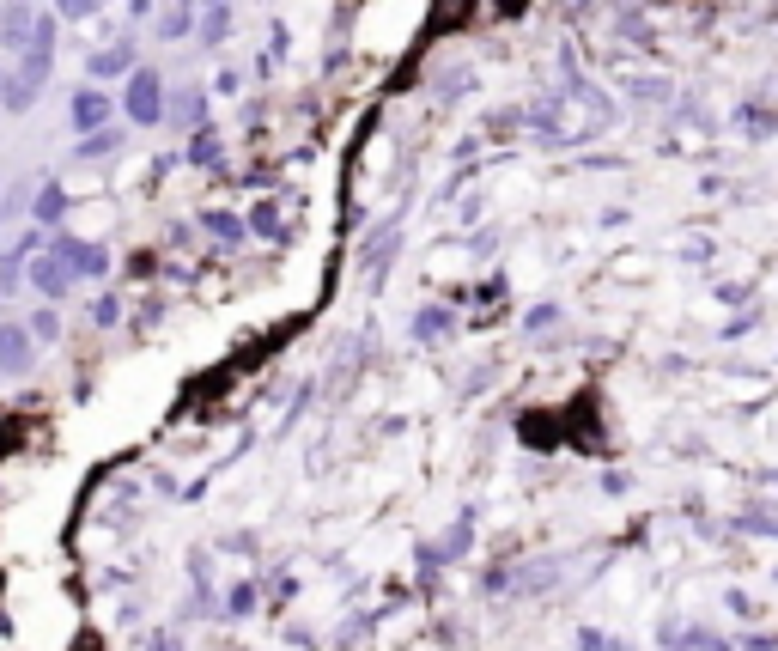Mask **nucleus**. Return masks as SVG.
<instances>
[{"mask_svg":"<svg viewBox=\"0 0 778 651\" xmlns=\"http://www.w3.org/2000/svg\"><path fill=\"white\" fill-rule=\"evenodd\" d=\"M207 226H213L219 238H244V226H238V220H225V213H213V220H207Z\"/></svg>","mask_w":778,"mask_h":651,"instance_id":"11","label":"nucleus"},{"mask_svg":"<svg viewBox=\"0 0 778 651\" xmlns=\"http://www.w3.org/2000/svg\"><path fill=\"white\" fill-rule=\"evenodd\" d=\"M92 74H98V80L128 74V49H104V55H92Z\"/></svg>","mask_w":778,"mask_h":651,"instance_id":"7","label":"nucleus"},{"mask_svg":"<svg viewBox=\"0 0 778 651\" xmlns=\"http://www.w3.org/2000/svg\"><path fill=\"white\" fill-rule=\"evenodd\" d=\"M201 37H207V43H213V37H225V7H213V19L201 25Z\"/></svg>","mask_w":778,"mask_h":651,"instance_id":"13","label":"nucleus"},{"mask_svg":"<svg viewBox=\"0 0 778 651\" xmlns=\"http://www.w3.org/2000/svg\"><path fill=\"white\" fill-rule=\"evenodd\" d=\"M195 159H201V165H213V159H219V140H213V134H201V140H195Z\"/></svg>","mask_w":778,"mask_h":651,"instance_id":"12","label":"nucleus"},{"mask_svg":"<svg viewBox=\"0 0 778 651\" xmlns=\"http://www.w3.org/2000/svg\"><path fill=\"white\" fill-rule=\"evenodd\" d=\"M31 372V335L19 323H0V378H25Z\"/></svg>","mask_w":778,"mask_h":651,"instance_id":"3","label":"nucleus"},{"mask_svg":"<svg viewBox=\"0 0 778 651\" xmlns=\"http://www.w3.org/2000/svg\"><path fill=\"white\" fill-rule=\"evenodd\" d=\"M73 122H80L86 134H92V128H104V122H110V98H104V92H92V86H86V92H73Z\"/></svg>","mask_w":778,"mask_h":651,"instance_id":"5","label":"nucleus"},{"mask_svg":"<svg viewBox=\"0 0 778 651\" xmlns=\"http://www.w3.org/2000/svg\"><path fill=\"white\" fill-rule=\"evenodd\" d=\"M61 13H73V19H86V13H98V0H61Z\"/></svg>","mask_w":778,"mask_h":651,"instance_id":"14","label":"nucleus"},{"mask_svg":"<svg viewBox=\"0 0 778 651\" xmlns=\"http://www.w3.org/2000/svg\"><path fill=\"white\" fill-rule=\"evenodd\" d=\"M31 280H37V293H49V299H67L73 293V280H80V274H73V262H67V250H61V238L31 262Z\"/></svg>","mask_w":778,"mask_h":651,"instance_id":"1","label":"nucleus"},{"mask_svg":"<svg viewBox=\"0 0 778 651\" xmlns=\"http://www.w3.org/2000/svg\"><path fill=\"white\" fill-rule=\"evenodd\" d=\"M31 37H37L31 7H7V13H0V43H7V49H31Z\"/></svg>","mask_w":778,"mask_h":651,"instance_id":"4","label":"nucleus"},{"mask_svg":"<svg viewBox=\"0 0 778 651\" xmlns=\"http://www.w3.org/2000/svg\"><path fill=\"white\" fill-rule=\"evenodd\" d=\"M61 213H67V207H61V189H55V183H49V189H37V220L49 226V220H61Z\"/></svg>","mask_w":778,"mask_h":651,"instance_id":"9","label":"nucleus"},{"mask_svg":"<svg viewBox=\"0 0 778 651\" xmlns=\"http://www.w3.org/2000/svg\"><path fill=\"white\" fill-rule=\"evenodd\" d=\"M31 98H37V80H7V110H31Z\"/></svg>","mask_w":778,"mask_h":651,"instance_id":"8","label":"nucleus"},{"mask_svg":"<svg viewBox=\"0 0 778 651\" xmlns=\"http://www.w3.org/2000/svg\"><path fill=\"white\" fill-rule=\"evenodd\" d=\"M98 153H116V134H92L86 147H80V159H98Z\"/></svg>","mask_w":778,"mask_h":651,"instance_id":"10","label":"nucleus"},{"mask_svg":"<svg viewBox=\"0 0 778 651\" xmlns=\"http://www.w3.org/2000/svg\"><path fill=\"white\" fill-rule=\"evenodd\" d=\"M61 250H67L73 274H104V268H110V256H104L98 244H80V238H61Z\"/></svg>","mask_w":778,"mask_h":651,"instance_id":"6","label":"nucleus"},{"mask_svg":"<svg viewBox=\"0 0 778 651\" xmlns=\"http://www.w3.org/2000/svg\"><path fill=\"white\" fill-rule=\"evenodd\" d=\"M128 116H134V122H159V116H165V80L152 74V67L128 80Z\"/></svg>","mask_w":778,"mask_h":651,"instance_id":"2","label":"nucleus"}]
</instances>
